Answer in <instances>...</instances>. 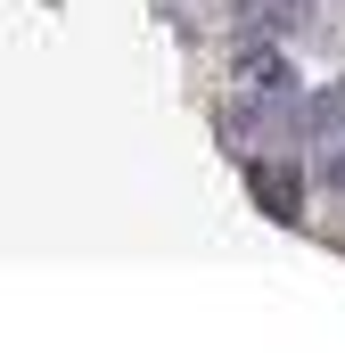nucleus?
Instances as JSON below:
<instances>
[{
    "instance_id": "2",
    "label": "nucleus",
    "mask_w": 345,
    "mask_h": 353,
    "mask_svg": "<svg viewBox=\"0 0 345 353\" xmlns=\"http://www.w3.org/2000/svg\"><path fill=\"white\" fill-rule=\"evenodd\" d=\"M321 181H329V189H345V148H329V173H321Z\"/></svg>"
},
{
    "instance_id": "1",
    "label": "nucleus",
    "mask_w": 345,
    "mask_h": 353,
    "mask_svg": "<svg viewBox=\"0 0 345 353\" xmlns=\"http://www.w3.org/2000/svg\"><path fill=\"white\" fill-rule=\"evenodd\" d=\"M255 197L279 222H296V181H288V165H255Z\"/></svg>"
}]
</instances>
